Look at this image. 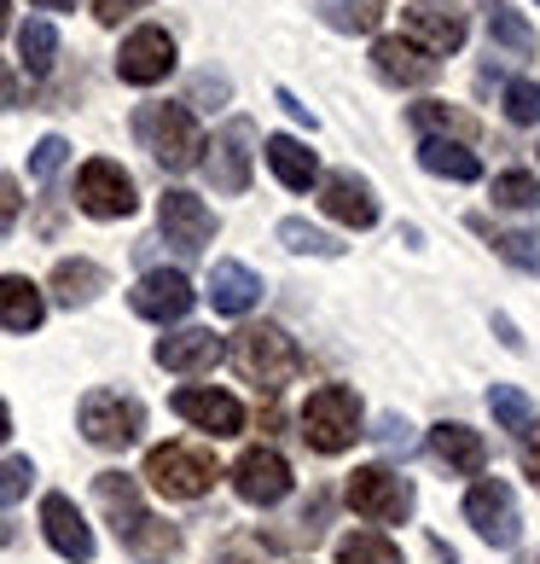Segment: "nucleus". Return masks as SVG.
Instances as JSON below:
<instances>
[{
    "label": "nucleus",
    "mask_w": 540,
    "mask_h": 564,
    "mask_svg": "<svg viewBox=\"0 0 540 564\" xmlns=\"http://www.w3.org/2000/svg\"><path fill=\"white\" fill-rule=\"evenodd\" d=\"M372 70H378L384 82H396V88H430V82L442 76V58L412 47L407 35H384L378 47H372Z\"/></svg>",
    "instance_id": "17"
},
{
    "label": "nucleus",
    "mask_w": 540,
    "mask_h": 564,
    "mask_svg": "<svg viewBox=\"0 0 540 564\" xmlns=\"http://www.w3.org/2000/svg\"><path fill=\"white\" fill-rule=\"evenodd\" d=\"M476 12L488 18V41H500L511 58H535V30L511 0H476Z\"/></svg>",
    "instance_id": "26"
},
{
    "label": "nucleus",
    "mask_w": 540,
    "mask_h": 564,
    "mask_svg": "<svg viewBox=\"0 0 540 564\" xmlns=\"http://www.w3.org/2000/svg\"><path fill=\"white\" fill-rule=\"evenodd\" d=\"M494 250H500L511 268H524V274H540V234H529V227H517V234H494Z\"/></svg>",
    "instance_id": "35"
},
{
    "label": "nucleus",
    "mask_w": 540,
    "mask_h": 564,
    "mask_svg": "<svg viewBox=\"0 0 540 564\" xmlns=\"http://www.w3.org/2000/svg\"><path fill=\"white\" fill-rule=\"evenodd\" d=\"M145 477H152L157 495L169 500H198L216 489V454L198 448V443H157L152 454H145Z\"/></svg>",
    "instance_id": "5"
},
{
    "label": "nucleus",
    "mask_w": 540,
    "mask_h": 564,
    "mask_svg": "<svg viewBox=\"0 0 540 564\" xmlns=\"http://www.w3.org/2000/svg\"><path fill=\"white\" fill-rule=\"evenodd\" d=\"M93 495H99V507H106L117 541H122V547H129L140 564H163V558H175V553H180V530L145 512L140 484H134L129 471H106V477H93Z\"/></svg>",
    "instance_id": "1"
},
{
    "label": "nucleus",
    "mask_w": 540,
    "mask_h": 564,
    "mask_svg": "<svg viewBox=\"0 0 540 564\" xmlns=\"http://www.w3.org/2000/svg\"><path fill=\"white\" fill-rule=\"evenodd\" d=\"M65 158H70V145L58 140V134H47V140L30 152V175H35V181H53L58 170H65Z\"/></svg>",
    "instance_id": "38"
},
{
    "label": "nucleus",
    "mask_w": 540,
    "mask_h": 564,
    "mask_svg": "<svg viewBox=\"0 0 540 564\" xmlns=\"http://www.w3.org/2000/svg\"><path fill=\"white\" fill-rule=\"evenodd\" d=\"M233 367L251 379L256 390H285L290 379L302 372V349L285 338L279 326H244L239 338H233Z\"/></svg>",
    "instance_id": "3"
},
{
    "label": "nucleus",
    "mask_w": 540,
    "mask_h": 564,
    "mask_svg": "<svg viewBox=\"0 0 540 564\" xmlns=\"http://www.w3.org/2000/svg\"><path fill=\"white\" fill-rule=\"evenodd\" d=\"M7 24H12V7H7V0H0V35H7Z\"/></svg>",
    "instance_id": "47"
},
{
    "label": "nucleus",
    "mask_w": 540,
    "mask_h": 564,
    "mask_svg": "<svg viewBox=\"0 0 540 564\" xmlns=\"http://www.w3.org/2000/svg\"><path fill=\"white\" fill-rule=\"evenodd\" d=\"M210 303H216V315H251L262 303V274H251L244 262H216L210 268Z\"/></svg>",
    "instance_id": "22"
},
{
    "label": "nucleus",
    "mask_w": 540,
    "mask_h": 564,
    "mask_svg": "<svg viewBox=\"0 0 540 564\" xmlns=\"http://www.w3.org/2000/svg\"><path fill=\"white\" fill-rule=\"evenodd\" d=\"M30 484H35V466H30L24 454L0 459V507H18V500L30 495Z\"/></svg>",
    "instance_id": "37"
},
{
    "label": "nucleus",
    "mask_w": 540,
    "mask_h": 564,
    "mask_svg": "<svg viewBox=\"0 0 540 564\" xmlns=\"http://www.w3.org/2000/svg\"><path fill=\"white\" fill-rule=\"evenodd\" d=\"M221 355H227V344L216 338V332L186 326V332H169V338L157 344V367L163 372H210Z\"/></svg>",
    "instance_id": "20"
},
{
    "label": "nucleus",
    "mask_w": 540,
    "mask_h": 564,
    "mask_svg": "<svg viewBox=\"0 0 540 564\" xmlns=\"http://www.w3.org/2000/svg\"><path fill=\"white\" fill-rule=\"evenodd\" d=\"M175 413H180L186 425L210 431V436H239V431H244L239 395H227V390H216V384H186V390H175Z\"/></svg>",
    "instance_id": "16"
},
{
    "label": "nucleus",
    "mask_w": 540,
    "mask_h": 564,
    "mask_svg": "<svg viewBox=\"0 0 540 564\" xmlns=\"http://www.w3.org/2000/svg\"><path fill=\"white\" fill-rule=\"evenodd\" d=\"M12 436V413H7V402H0V443Z\"/></svg>",
    "instance_id": "45"
},
{
    "label": "nucleus",
    "mask_w": 540,
    "mask_h": 564,
    "mask_svg": "<svg viewBox=\"0 0 540 564\" xmlns=\"http://www.w3.org/2000/svg\"><path fill=\"white\" fill-rule=\"evenodd\" d=\"M76 425H81V436H88L93 448L122 454V448H134V443H140L145 408L134 402V395H122V390H88V395H81Z\"/></svg>",
    "instance_id": "6"
},
{
    "label": "nucleus",
    "mask_w": 540,
    "mask_h": 564,
    "mask_svg": "<svg viewBox=\"0 0 540 564\" xmlns=\"http://www.w3.org/2000/svg\"><path fill=\"white\" fill-rule=\"evenodd\" d=\"M7 541H12V524H7V518H0V547H7Z\"/></svg>",
    "instance_id": "48"
},
{
    "label": "nucleus",
    "mask_w": 540,
    "mask_h": 564,
    "mask_svg": "<svg viewBox=\"0 0 540 564\" xmlns=\"http://www.w3.org/2000/svg\"><path fill=\"white\" fill-rule=\"evenodd\" d=\"M517 459H524V477L540 489V425H529L524 436H517Z\"/></svg>",
    "instance_id": "40"
},
{
    "label": "nucleus",
    "mask_w": 540,
    "mask_h": 564,
    "mask_svg": "<svg viewBox=\"0 0 540 564\" xmlns=\"http://www.w3.org/2000/svg\"><path fill=\"white\" fill-rule=\"evenodd\" d=\"M315 12L338 35H372L384 24V0H315Z\"/></svg>",
    "instance_id": "28"
},
{
    "label": "nucleus",
    "mask_w": 540,
    "mask_h": 564,
    "mask_svg": "<svg viewBox=\"0 0 540 564\" xmlns=\"http://www.w3.org/2000/svg\"><path fill=\"white\" fill-rule=\"evenodd\" d=\"M506 117L517 129H535L540 122V82H506Z\"/></svg>",
    "instance_id": "36"
},
{
    "label": "nucleus",
    "mask_w": 540,
    "mask_h": 564,
    "mask_svg": "<svg viewBox=\"0 0 540 564\" xmlns=\"http://www.w3.org/2000/svg\"><path fill=\"white\" fill-rule=\"evenodd\" d=\"M129 303H134L140 321H157V326L186 321L192 315V280L175 274V268H152V274H140V285L129 291Z\"/></svg>",
    "instance_id": "14"
},
{
    "label": "nucleus",
    "mask_w": 540,
    "mask_h": 564,
    "mask_svg": "<svg viewBox=\"0 0 540 564\" xmlns=\"http://www.w3.org/2000/svg\"><path fill=\"white\" fill-rule=\"evenodd\" d=\"M349 507L372 524H407L412 518V484L396 477L389 466H361L349 477Z\"/></svg>",
    "instance_id": "9"
},
{
    "label": "nucleus",
    "mask_w": 540,
    "mask_h": 564,
    "mask_svg": "<svg viewBox=\"0 0 540 564\" xmlns=\"http://www.w3.org/2000/svg\"><path fill=\"white\" fill-rule=\"evenodd\" d=\"M18 106V82H12V70L0 65V111H12Z\"/></svg>",
    "instance_id": "43"
},
{
    "label": "nucleus",
    "mask_w": 540,
    "mask_h": 564,
    "mask_svg": "<svg viewBox=\"0 0 540 564\" xmlns=\"http://www.w3.org/2000/svg\"><path fill=\"white\" fill-rule=\"evenodd\" d=\"M430 454L460 477H483V466H488V443H483V431H471V425H436Z\"/></svg>",
    "instance_id": "21"
},
{
    "label": "nucleus",
    "mask_w": 540,
    "mask_h": 564,
    "mask_svg": "<svg viewBox=\"0 0 540 564\" xmlns=\"http://www.w3.org/2000/svg\"><path fill=\"white\" fill-rule=\"evenodd\" d=\"M76 204L88 210L93 221H122V216H134V175L122 170V163L111 158H93V163H81V175H76Z\"/></svg>",
    "instance_id": "7"
},
{
    "label": "nucleus",
    "mask_w": 540,
    "mask_h": 564,
    "mask_svg": "<svg viewBox=\"0 0 540 564\" xmlns=\"http://www.w3.org/2000/svg\"><path fill=\"white\" fill-rule=\"evenodd\" d=\"M169 70H175V35H169V30L145 24V30H134L129 41H122L117 76L129 82V88H157Z\"/></svg>",
    "instance_id": "12"
},
{
    "label": "nucleus",
    "mask_w": 540,
    "mask_h": 564,
    "mask_svg": "<svg viewBox=\"0 0 540 564\" xmlns=\"http://www.w3.org/2000/svg\"><path fill=\"white\" fill-rule=\"evenodd\" d=\"M41 315H47V297L35 291V280L0 274V326H7V332H35Z\"/></svg>",
    "instance_id": "24"
},
{
    "label": "nucleus",
    "mask_w": 540,
    "mask_h": 564,
    "mask_svg": "<svg viewBox=\"0 0 540 564\" xmlns=\"http://www.w3.org/2000/svg\"><path fill=\"white\" fill-rule=\"evenodd\" d=\"M157 227L180 257H198V250L216 239V210L198 193H163L157 198Z\"/></svg>",
    "instance_id": "11"
},
{
    "label": "nucleus",
    "mask_w": 540,
    "mask_h": 564,
    "mask_svg": "<svg viewBox=\"0 0 540 564\" xmlns=\"http://www.w3.org/2000/svg\"><path fill=\"white\" fill-rule=\"evenodd\" d=\"M320 210L331 221H343V227H372V221H378V198H372V186L361 175L338 170V175L320 181Z\"/></svg>",
    "instance_id": "19"
},
{
    "label": "nucleus",
    "mask_w": 540,
    "mask_h": 564,
    "mask_svg": "<svg viewBox=\"0 0 540 564\" xmlns=\"http://www.w3.org/2000/svg\"><path fill=\"white\" fill-rule=\"evenodd\" d=\"M35 7H47V12H65V7H76V0H35Z\"/></svg>",
    "instance_id": "46"
},
{
    "label": "nucleus",
    "mask_w": 540,
    "mask_h": 564,
    "mask_svg": "<svg viewBox=\"0 0 540 564\" xmlns=\"http://www.w3.org/2000/svg\"><path fill=\"white\" fill-rule=\"evenodd\" d=\"M419 163L430 175H442V181H476L483 175V158H476L471 145H460V140H419Z\"/></svg>",
    "instance_id": "27"
},
{
    "label": "nucleus",
    "mask_w": 540,
    "mask_h": 564,
    "mask_svg": "<svg viewBox=\"0 0 540 564\" xmlns=\"http://www.w3.org/2000/svg\"><path fill=\"white\" fill-rule=\"evenodd\" d=\"M407 41L425 47L430 58L460 53L465 47V12L453 0H419V7H407Z\"/></svg>",
    "instance_id": "15"
},
{
    "label": "nucleus",
    "mask_w": 540,
    "mask_h": 564,
    "mask_svg": "<svg viewBox=\"0 0 540 564\" xmlns=\"http://www.w3.org/2000/svg\"><path fill=\"white\" fill-rule=\"evenodd\" d=\"M134 134L140 145L152 152L169 175L192 170V163L203 158V134H198V117L186 106H140L134 111Z\"/></svg>",
    "instance_id": "2"
},
{
    "label": "nucleus",
    "mask_w": 540,
    "mask_h": 564,
    "mask_svg": "<svg viewBox=\"0 0 540 564\" xmlns=\"http://www.w3.org/2000/svg\"><path fill=\"white\" fill-rule=\"evenodd\" d=\"M99 291H106V268H99V262H88V257H65V262H53V297L65 303V308L93 303Z\"/></svg>",
    "instance_id": "25"
},
{
    "label": "nucleus",
    "mask_w": 540,
    "mask_h": 564,
    "mask_svg": "<svg viewBox=\"0 0 540 564\" xmlns=\"http://www.w3.org/2000/svg\"><path fill=\"white\" fill-rule=\"evenodd\" d=\"M216 564H251V558H233V553H227V558H216Z\"/></svg>",
    "instance_id": "49"
},
{
    "label": "nucleus",
    "mask_w": 540,
    "mask_h": 564,
    "mask_svg": "<svg viewBox=\"0 0 540 564\" xmlns=\"http://www.w3.org/2000/svg\"><path fill=\"white\" fill-rule=\"evenodd\" d=\"M251 158H256V122L251 117H233L210 145H203V170H210L216 193L239 198L244 186H251Z\"/></svg>",
    "instance_id": "8"
},
{
    "label": "nucleus",
    "mask_w": 540,
    "mask_h": 564,
    "mask_svg": "<svg viewBox=\"0 0 540 564\" xmlns=\"http://www.w3.org/2000/svg\"><path fill=\"white\" fill-rule=\"evenodd\" d=\"M279 106H285L290 117H297V122H308V129H315V111H308V106H297V99H290L285 88H279Z\"/></svg>",
    "instance_id": "44"
},
{
    "label": "nucleus",
    "mask_w": 540,
    "mask_h": 564,
    "mask_svg": "<svg viewBox=\"0 0 540 564\" xmlns=\"http://www.w3.org/2000/svg\"><path fill=\"white\" fill-rule=\"evenodd\" d=\"M302 436L315 454H343L361 436V395L349 384H320L302 402Z\"/></svg>",
    "instance_id": "4"
},
{
    "label": "nucleus",
    "mask_w": 540,
    "mask_h": 564,
    "mask_svg": "<svg viewBox=\"0 0 540 564\" xmlns=\"http://www.w3.org/2000/svg\"><path fill=\"white\" fill-rule=\"evenodd\" d=\"M140 7H152V0H93V18L99 24H122V18L140 12Z\"/></svg>",
    "instance_id": "42"
},
{
    "label": "nucleus",
    "mask_w": 540,
    "mask_h": 564,
    "mask_svg": "<svg viewBox=\"0 0 540 564\" xmlns=\"http://www.w3.org/2000/svg\"><path fill=\"white\" fill-rule=\"evenodd\" d=\"M233 489L239 500H251V507H279L290 495V466L279 448H244L233 459Z\"/></svg>",
    "instance_id": "13"
},
{
    "label": "nucleus",
    "mask_w": 540,
    "mask_h": 564,
    "mask_svg": "<svg viewBox=\"0 0 540 564\" xmlns=\"http://www.w3.org/2000/svg\"><path fill=\"white\" fill-rule=\"evenodd\" d=\"M41 530H47L58 558H70V564L93 558V530L81 524V512H76L70 495H47V500H41Z\"/></svg>",
    "instance_id": "18"
},
{
    "label": "nucleus",
    "mask_w": 540,
    "mask_h": 564,
    "mask_svg": "<svg viewBox=\"0 0 540 564\" xmlns=\"http://www.w3.org/2000/svg\"><path fill=\"white\" fill-rule=\"evenodd\" d=\"M378 443H384L389 454H396V448L407 454V448H412V425H407V420H396V413H384V420H378Z\"/></svg>",
    "instance_id": "41"
},
{
    "label": "nucleus",
    "mask_w": 540,
    "mask_h": 564,
    "mask_svg": "<svg viewBox=\"0 0 540 564\" xmlns=\"http://www.w3.org/2000/svg\"><path fill=\"white\" fill-rule=\"evenodd\" d=\"M407 122H412V129H419L425 140H448V134H460V145L476 140V122H471L460 106H442V99H425V106H412Z\"/></svg>",
    "instance_id": "29"
},
{
    "label": "nucleus",
    "mask_w": 540,
    "mask_h": 564,
    "mask_svg": "<svg viewBox=\"0 0 540 564\" xmlns=\"http://www.w3.org/2000/svg\"><path fill=\"white\" fill-rule=\"evenodd\" d=\"M465 518H471V530L483 535L488 547H517V535H524L517 495H511V484H500V477H483V484H471Z\"/></svg>",
    "instance_id": "10"
},
{
    "label": "nucleus",
    "mask_w": 540,
    "mask_h": 564,
    "mask_svg": "<svg viewBox=\"0 0 540 564\" xmlns=\"http://www.w3.org/2000/svg\"><path fill=\"white\" fill-rule=\"evenodd\" d=\"M488 198L500 204V210H535V204H540V181L529 170H506V175H494Z\"/></svg>",
    "instance_id": "34"
},
{
    "label": "nucleus",
    "mask_w": 540,
    "mask_h": 564,
    "mask_svg": "<svg viewBox=\"0 0 540 564\" xmlns=\"http://www.w3.org/2000/svg\"><path fill=\"white\" fill-rule=\"evenodd\" d=\"M18 53H24L30 76H47L53 58H58V30L47 24V18H30V24L18 30Z\"/></svg>",
    "instance_id": "30"
},
{
    "label": "nucleus",
    "mask_w": 540,
    "mask_h": 564,
    "mask_svg": "<svg viewBox=\"0 0 540 564\" xmlns=\"http://www.w3.org/2000/svg\"><path fill=\"white\" fill-rule=\"evenodd\" d=\"M488 408H494V420H500V431H511V436H524L535 425V408H529V395L517 390V384H494L488 390Z\"/></svg>",
    "instance_id": "33"
},
{
    "label": "nucleus",
    "mask_w": 540,
    "mask_h": 564,
    "mask_svg": "<svg viewBox=\"0 0 540 564\" xmlns=\"http://www.w3.org/2000/svg\"><path fill=\"white\" fill-rule=\"evenodd\" d=\"M267 170H274L290 193H308V186L320 181V158L290 134H267Z\"/></svg>",
    "instance_id": "23"
},
{
    "label": "nucleus",
    "mask_w": 540,
    "mask_h": 564,
    "mask_svg": "<svg viewBox=\"0 0 540 564\" xmlns=\"http://www.w3.org/2000/svg\"><path fill=\"white\" fill-rule=\"evenodd\" d=\"M279 245H285V250H297V257H343V245L331 239V234H320V227H308L302 216L279 221Z\"/></svg>",
    "instance_id": "32"
},
{
    "label": "nucleus",
    "mask_w": 540,
    "mask_h": 564,
    "mask_svg": "<svg viewBox=\"0 0 540 564\" xmlns=\"http://www.w3.org/2000/svg\"><path fill=\"white\" fill-rule=\"evenodd\" d=\"M18 210H24V186H18L12 175H0V234H12Z\"/></svg>",
    "instance_id": "39"
},
{
    "label": "nucleus",
    "mask_w": 540,
    "mask_h": 564,
    "mask_svg": "<svg viewBox=\"0 0 540 564\" xmlns=\"http://www.w3.org/2000/svg\"><path fill=\"white\" fill-rule=\"evenodd\" d=\"M338 564H401V553H396V541H389V535L355 530V535L338 541Z\"/></svg>",
    "instance_id": "31"
}]
</instances>
